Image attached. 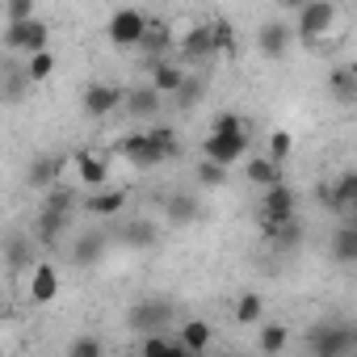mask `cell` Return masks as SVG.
<instances>
[{
    "label": "cell",
    "mask_w": 357,
    "mask_h": 357,
    "mask_svg": "<svg viewBox=\"0 0 357 357\" xmlns=\"http://www.w3.org/2000/svg\"><path fill=\"white\" fill-rule=\"evenodd\" d=\"M303 240H307V223H303L298 215H290V219L269 236V244H273L278 252H298V248H303Z\"/></svg>",
    "instance_id": "27"
},
{
    "label": "cell",
    "mask_w": 357,
    "mask_h": 357,
    "mask_svg": "<svg viewBox=\"0 0 357 357\" xmlns=\"http://www.w3.org/2000/svg\"><path fill=\"white\" fill-rule=\"evenodd\" d=\"M206 30H211V47H215V55L236 59V51H240V43H236V26L219 17V22H206Z\"/></svg>",
    "instance_id": "29"
},
{
    "label": "cell",
    "mask_w": 357,
    "mask_h": 357,
    "mask_svg": "<svg viewBox=\"0 0 357 357\" xmlns=\"http://www.w3.org/2000/svg\"><path fill=\"white\" fill-rule=\"evenodd\" d=\"M244 176H248V185L265 190V185L282 181V164L269 160V155H248V160H244Z\"/></svg>",
    "instance_id": "24"
},
{
    "label": "cell",
    "mask_w": 357,
    "mask_h": 357,
    "mask_svg": "<svg viewBox=\"0 0 357 357\" xmlns=\"http://www.w3.org/2000/svg\"><path fill=\"white\" fill-rule=\"evenodd\" d=\"M307 349L315 357H349L357 349V332L344 328V324H319L311 336H307Z\"/></svg>",
    "instance_id": "5"
},
{
    "label": "cell",
    "mask_w": 357,
    "mask_h": 357,
    "mask_svg": "<svg viewBox=\"0 0 357 357\" xmlns=\"http://www.w3.org/2000/svg\"><path fill=\"white\" fill-rule=\"evenodd\" d=\"M30 298L38 303V307H47V303H55L59 298V269H55V261H34L30 269Z\"/></svg>",
    "instance_id": "13"
},
{
    "label": "cell",
    "mask_w": 357,
    "mask_h": 357,
    "mask_svg": "<svg viewBox=\"0 0 357 357\" xmlns=\"http://www.w3.org/2000/svg\"><path fill=\"white\" fill-rule=\"evenodd\" d=\"M34 236H22V231H9L5 236V244H0V257H5V269L9 273H26L38 257H34Z\"/></svg>",
    "instance_id": "15"
},
{
    "label": "cell",
    "mask_w": 357,
    "mask_h": 357,
    "mask_svg": "<svg viewBox=\"0 0 357 357\" xmlns=\"http://www.w3.org/2000/svg\"><path fill=\"white\" fill-rule=\"evenodd\" d=\"M328 93H332L340 105H353V101H357V72H353V68H336V72L328 76Z\"/></svg>",
    "instance_id": "30"
},
{
    "label": "cell",
    "mask_w": 357,
    "mask_h": 357,
    "mask_svg": "<svg viewBox=\"0 0 357 357\" xmlns=\"http://www.w3.org/2000/svg\"><path fill=\"white\" fill-rule=\"evenodd\" d=\"M105 344L97 340V336H76L72 344H68V357H97Z\"/></svg>",
    "instance_id": "41"
},
{
    "label": "cell",
    "mask_w": 357,
    "mask_h": 357,
    "mask_svg": "<svg viewBox=\"0 0 357 357\" xmlns=\"http://www.w3.org/2000/svg\"><path fill=\"white\" fill-rule=\"evenodd\" d=\"M298 5H303V0H278V9H290V13H294Z\"/></svg>",
    "instance_id": "43"
},
{
    "label": "cell",
    "mask_w": 357,
    "mask_h": 357,
    "mask_svg": "<svg viewBox=\"0 0 357 357\" xmlns=\"http://www.w3.org/2000/svg\"><path fill=\"white\" fill-rule=\"evenodd\" d=\"M59 168H63V160H59V155L38 151V155L26 164V185H30V190H38V194H43V190H51V185L59 181Z\"/></svg>",
    "instance_id": "18"
},
{
    "label": "cell",
    "mask_w": 357,
    "mask_h": 357,
    "mask_svg": "<svg viewBox=\"0 0 357 357\" xmlns=\"http://www.w3.org/2000/svg\"><path fill=\"white\" fill-rule=\"evenodd\" d=\"M5 51L13 55H34V51H47L51 47V26L38 22V17H26V22H9L5 34H0Z\"/></svg>",
    "instance_id": "4"
},
{
    "label": "cell",
    "mask_w": 357,
    "mask_h": 357,
    "mask_svg": "<svg viewBox=\"0 0 357 357\" xmlns=\"http://www.w3.org/2000/svg\"><path fill=\"white\" fill-rule=\"evenodd\" d=\"M105 248H109V236L101 231V227H89V231H80L76 240H72V265H101L105 261Z\"/></svg>",
    "instance_id": "14"
},
{
    "label": "cell",
    "mask_w": 357,
    "mask_h": 357,
    "mask_svg": "<svg viewBox=\"0 0 357 357\" xmlns=\"http://www.w3.org/2000/svg\"><path fill=\"white\" fill-rule=\"evenodd\" d=\"M68 223H72V215H59V211H47V206H43V211H38V219H34V231H30V236H34V244H38V248H47V252H51V248L68 236Z\"/></svg>",
    "instance_id": "16"
},
{
    "label": "cell",
    "mask_w": 357,
    "mask_h": 357,
    "mask_svg": "<svg viewBox=\"0 0 357 357\" xmlns=\"http://www.w3.org/2000/svg\"><path fill=\"white\" fill-rule=\"evenodd\" d=\"M147 357H164V353H185V344L181 340H172V336H164V328H155V332H143V344H139Z\"/></svg>",
    "instance_id": "34"
},
{
    "label": "cell",
    "mask_w": 357,
    "mask_h": 357,
    "mask_svg": "<svg viewBox=\"0 0 357 357\" xmlns=\"http://www.w3.org/2000/svg\"><path fill=\"white\" fill-rule=\"evenodd\" d=\"M328 257H332V265H340V269L357 265V223H353V219H344V223L332 231V248H328Z\"/></svg>",
    "instance_id": "22"
},
{
    "label": "cell",
    "mask_w": 357,
    "mask_h": 357,
    "mask_svg": "<svg viewBox=\"0 0 357 357\" xmlns=\"http://www.w3.org/2000/svg\"><path fill=\"white\" fill-rule=\"evenodd\" d=\"M198 185H202V190H223V185H227V168L202 155V164H198Z\"/></svg>",
    "instance_id": "37"
},
{
    "label": "cell",
    "mask_w": 357,
    "mask_h": 357,
    "mask_svg": "<svg viewBox=\"0 0 357 357\" xmlns=\"http://www.w3.org/2000/svg\"><path fill=\"white\" fill-rule=\"evenodd\" d=\"M26 76H30V84H43V80H51V76H55V55H51V47H47V51L26 55Z\"/></svg>",
    "instance_id": "36"
},
{
    "label": "cell",
    "mask_w": 357,
    "mask_h": 357,
    "mask_svg": "<svg viewBox=\"0 0 357 357\" xmlns=\"http://www.w3.org/2000/svg\"><path fill=\"white\" fill-rule=\"evenodd\" d=\"M43 206L47 211H59V215H72L76 206H80V194L72 190V185H51V190H43Z\"/></svg>",
    "instance_id": "32"
},
{
    "label": "cell",
    "mask_w": 357,
    "mask_h": 357,
    "mask_svg": "<svg viewBox=\"0 0 357 357\" xmlns=\"http://www.w3.org/2000/svg\"><path fill=\"white\" fill-rule=\"evenodd\" d=\"M290 215H298V190H290L286 181H273V185H265V194H261V202H257V219H261V236L269 240Z\"/></svg>",
    "instance_id": "2"
},
{
    "label": "cell",
    "mask_w": 357,
    "mask_h": 357,
    "mask_svg": "<svg viewBox=\"0 0 357 357\" xmlns=\"http://www.w3.org/2000/svg\"><path fill=\"white\" fill-rule=\"evenodd\" d=\"M181 68H202V63H211L215 59V47H211V30L206 26H194L185 38H181Z\"/></svg>",
    "instance_id": "17"
},
{
    "label": "cell",
    "mask_w": 357,
    "mask_h": 357,
    "mask_svg": "<svg viewBox=\"0 0 357 357\" xmlns=\"http://www.w3.org/2000/svg\"><path fill=\"white\" fill-rule=\"evenodd\" d=\"M172 97H176V105H181V109H190V105H198V101L206 97V84H202L198 76H185V80H181V89H176Z\"/></svg>",
    "instance_id": "38"
},
{
    "label": "cell",
    "mask_w": 357,
    "mask_h": 357,
    "mask_svg": "<svg viewBox=\"0 0 357 357\" xmlns=\"http://www.w3.org/2000/svg\"><path fill=\"white\" fill-rule=\"evenodd\" d=\"M80 109L89 118H109L114 109H122V84H109V80H93L84 84L80 93Z\"/></svg>",
    "instance_id": "8"
},
{
    "label": "cell",
    "mask_w": 357,
    "mask_h": 357,
    "mask_svg": "<svg viewBox=\"0 0 357 357\" xmlns=\"http://www.w3.org/2000/svg\"><path fill=\"white\" fill-rule=\"evenodd\" d=\"M290 147H294V139H290V130H273L269 135V160H278V164H286L290 160Z\"/></svg>",
    "instance_id": "40"
},
{
    "label": "cell",
    "mask_w": 357,
    "mask_h": 357,
    "mask_svg": "<svg viewBox=\"0 0 357 357\" xmlns=\"http://www.w3.org/2000/svg\"><path fill=\"white\" fill-rule=\"evenodd\" d=\"M290 47H294V26H290V22H261V30H257V51H261L265 59H286Z\"/></svg>",
    "instance_id": "11"
},
{
    "label": "cell",
    "mask_w": 357,
    "mask_h": 357,
    "mask_svg": "<svg viewBox=\"0 0 357 357\" xmlns=\"http://www.w3.org/2000/svg\"><path fill=\"white\" fill-rule=\"evenodd\" d=\"M80 211H84L89 219H118V215L126 211V190H105V185H97V190H89V198H80Z\"/></svg>",
    "instance_id": "12"
},
{
    "label": "cell",
    "mask_w": 357,
    "mask_h": 357,
    "mask_svg": "<svg viewBox=\"0 0 357 357\" xmlns=\"http://www.w3.org/2000/svg\"><path fill=\"white\" fill-rule=\"evenodd\" d=\"M265 319V298L257 290H244L236 298V324H261Z\"/></svg>",
    "instance_id": "35"
},
{
    "label": "cell",
    "mask_w": 357,
    "mask_h": 357,
    "mask_svg": "<svg viewBox=\"0 0 357 357\" xmlns=\"http://www.w3.org/2000/svg\"><path fill=\"white\" fill-rule=\"evenodd\" d=\"M147 68H151V89L160 93V97H172L176 89H181V80H185V68L181 63H168L164 55H155V59H147Z\"/></svg>",
    "instance_id": "21"
},
{
    "label": "cell",
    "mask_w": 357,
    "mask_h": 357,
    "mask_svg": "<svg viewBox=\"0 0 357 357\" xmlns=\"http://www.w3.org/2000/svg\"><path fill=\"white\" fill-rule=\"evenodd\" d=\"M286 344H290V328H286V324H261V328H257V349H261V353L273 357V353H282Z\"/></svg>",
    "instance_id": "33"
},
{
    "label": "cell",
    "mask_w": 357,
    "mask_h": 357,
    "mask_svg": "<svg viewBox=\"0 0 357 357\" xmlns=\"http://www.w3.org/2000/svg\"><path fill=\"white\" fill-rule=\"evenodd\" d=\"M168 38H172V34H168V22L147 17V26H143V34H139V51L155 59V55H164V51H168Z\"/></svg>",
    "instance_id": "28"
},
{
    "label": "cell",
    "mask_w": 357,
    "mask_h": 357,
    "mask_svg": "<svg viewBox=\"0 0 357 357\" xmlns=\"http://www.w3.org/2000/svg\"><path fill=\"white\" fill-rule=\"evenodd\" d=\"M118 151H122V160L135 164V168H155V164H164V160L176 155V130H168V126L135 130V135H126V139L118 143Z\"/></svg>",
    "instance_id": "1"
},
{
    "label": "cell",
    "mask_w": 357,
    "mask_h": 357,
    "mask_svg": "<svg viewBox=\"0 0 357 357\" xmlns=\"http://www.w3.org/2000/svg\"><path fill=\"white\" fill-rule=\"evenodd\" d=\"M198 219H202V202H198L194 194H168V202H164V223L190 227V223H198Z\"/></svg>",
    "instance_id": "23"
},
{
    "label": "cell",
    "mask_w": 357,
    "mask_h": 357,
    "mask_svg": "<svg viewBox=\"0 0 357 357\" xmlns=\"http://www.w3.org/2000/svg\"><path fill=\"white\" fill-rule=\"evenodd\" d=\"M143 26H147V13L126 5V9H114V17L105 22V38H109L118 51H126V47H139Z\"/></svg>",
    "instance_id": "6"
},
{
    "label": "cell",
    "mask_w": 357,
    "mask_h": 357,
    "mask_svg": "<svg viewBox=\"0 0 357 357\" xmlns=\"http://www.w3.org/2000/svg\"><path fill=\"white\" fill-rule=\"evenodd\" d=\"M168 324H172V303L168 298H139L126 311V328H135V332H155V328H168Z\"/></svg>",
    "instance_id": "10"
},
{
    "label": "cell",
    "mask_w": 357,
    "mask_h": 357,
    "mask_svg": "<svg viewBox=\"0 0 357 357\" xmlns=\"http://www.w3.org/2000/svg\"><path fill=\"white\" fill-rule=\"evenodd\" d=\"M185 344V353H206L211 349V324L206 319H190V324H181V336H176Z\"/></svg>",
    "instance_id": "31"
},
{
    "label": "cell",
    "mask_w": 357,
    "mask_h": 357,
    "mask_svg": "<svg viewBox=\"0 0 357 357\" xmlns=\"http://www.w3.org/2000/svg\"><path fill=\"white\" fill-rule=\"evenodd\" d=\"M164 105V97L151 89V84H135V89H122V109L130 118H155Z\"/></svg>",
    "instance_id": "20"
},
{
    "label": "cell",
    "mask_w": 357,
    "mask_h": 357,
    "mask_svg": "<svg viewBox=\"0 0 357 357\" xmlns=\"http://www.w3.org/2000/svg\"><path fill=\"white\" fill-rule=\"evenodd\" d=\"M72 164H76L80 185H89V190L109 185V160H105L101 151H76V155H72Z\"/></svg>",
    "instance_id": "19"
},
{
    "label": "cell",
    "mask_w": 357,
    "mask_h": 357,
    "mask_svg": "<svg viewBox=\"0 0 357 357\" xmlns=\"http://www.w3.org/2000/svg\"><path fill=\"white\" fill-rule=\"evenodd\" d=\"M155 240H160V227L151 219H126L122 223V244L126 248H155Z\"/></svg>",
    "instance_id": "26"
},
{
    "label": "cell",
    "mask_w": 357,
    "mask_h": 357,
    "mask_svg": "<svg viewBox=\"0 0 357 357\" xmlns=\"http://www.w3.org/2000/svg\"><path fill=\"white\" fill-rule=\"evenodd\" d=\"M26 89H30V76H26V68H17V63H5V68H0V101L17 105V101L26 97Z\"/></svg>",
    "instance_id": "25"
},
{
    "label": "cell",
    "mask_w": 357,
    "mask_h": 357,
    "mask_svg": "<svg viewBox=\"0 0 357 357\" xmlns=\"http://www.w3.org/2000/svg\"><path fill=\"white\" fill-rule=\"evenodd\" d=\"M294 38L315 47L332 26H336V0H303V5L294 9Z\"/></svg>",
    "instance_id": "3"
},
{
    "label": "cell",
    "mask_w": 357,
    "mask_h": 357,
    "mask_svg": "<svg viewBox=\"0 0 357 357\" xmlns=\"http://www.w3.org/2000/svg\"><path fill=\"white\" fill-rule=\"evenodd\" d=\"M5 17H9V22L34 17V0H5Z\"/></svg>",
    "instance_id": "42"
},
{
    "label": "cell",
    "mask_w": 357,
    "mask_h": 357,
    "mask_svg": "<svg viewBox=\"0 0 357 357\" xmlns=\"http://www.w3.org/2000/svg\"><path fill=\"white\" fill-rule=\"evenodd\" d=\"M328 211H336L340 219H353V211H357V172H340L332 185H319V194H315Z\"/></svg>",
    "instance_id": "7"
},
{
    "label": "cell",
    "mask_w": 357,
    "mask_h": 357,
    "mask_svg": "<svg viewBox=\"0 0 357 357\" xmlns=\"http://www.w3.org/2000/svg\"><path fill=\"white\" fill-rule=\"evenodd\" d=\"M244 122H248L244 114H236V109H223V114H215L211 130H215V135H236V130H248Z\"/></svg>",
    "instance_id": "39"
},
{
    "label": "cell",
    "mask_w": 357,
    "mask_h": 357,
    "mask_svg": "<svg viewBox=\"0 0 357 357\" xmlns=\"http://www.w3.org/2000/svg\"><path fill=\"white\" fill-rule=\"evenodd\" d=\"M202 155L206 160H215V164H223V168H231V164H240L244 155H248V130H236V135H206V143H202Z\"/></svg>",
    "instance_id": "9"
}]
</instances>
